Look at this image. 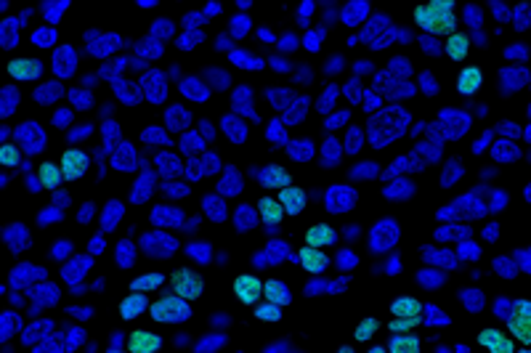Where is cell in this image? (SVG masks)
<instances>
[{
	"label": "cell",
	"instance_id": "obj_1",
	"mask_svg": "<svg viewBox=\"0 0 531 353\" xmlns=\"http://www.w3.org/2000/svg\"><path fill=\"white\" fill-rule=\"evenodd\" d=\"M415 21L423 30L433 32V35H454L457 27V14H454L452 0H433L428 6H417L415 9Z\"/></svg>",
	"mask_w": 531,
	"mask_h": 353
},
{
	"label": "cell",
	"instance_id": "obj_2",
	"mask_svg": "<svg viewBox=\"0 0 531 353\" xmlns=\"http://www.w3.org/2000/svg\"><path fill=\"white\" fill-rule=\"evenodd\" d=\"M149 316L160 324L186 322L192 316V305H189V300L178 297V295H165V297H160V300L149 305Z\"/></svg>",
	"mask_w": 531,
	"mask_h": 353
},
{
	"label": "cell",
	"instance_id": "obj_3",
	"mask_svg": "<svg viewBox=\"0 0 531 353\" xmlns=\"http://www.w3.org/2000/svg\"><path fill=\"white\" fill-rule=\"evenodd\" d=\"M170 290L184 300H197V297H202L205 282L194 268H175L170 274Z\"/></svg>",
	"mask_w": 531,
	"mask_h": 353
},
{
	"label": "cell",
	"instance_id": "obj_4",
	"mask_svg": "<svg viewBox=\"0 0 531 353\" xmlns=\"http://www.w3.org/2000/svg\"><path fill=\"white\" fill-rule=\"evenodd\" d=\"M510 337L523 345H531V300L521 297L515 300L510 314Z\"/></svg>",
	"mask_w": 531,
	"mask_h": 353
},
{
	"label": "cell",
	"instance_id": "obj_5",
	"mask_svg": "<svg viewBox=\"0 0 531 353\" xmlns=\"http://www.w3.org/2000/svg\"><path fill=\"white\" fill-rule=\"evenodd\" d=\"M232 293L242 305H258L263 297V282L255 274H239L234 279Z\"/></svg>",
	"mask_w": 531,
	"mask_h": 353
},
{
	"label": "cell",
	"instance_id": "obj_6",
	"mask_svg": "<svg viewBox=\"0 0 531 353\" xmlns=\"http://www.w3.org/2000/svg\"><path fill=\"white\" fill-rule=\"evenodd\" d=\"M163 337L149 330H133L128 334V353H160Z\"/></svg>",
	"mask_w": 531,
	"mask_h": 353
},
{
	"label": "cell",
	"instance_id": "obj_7",
	"mask_svg": "<svg viewBox=\"0 0 531 353\" xmlns=\"http://www.w3.org/2000/svg\"><path fill=\"white\" fill-rule=\"evenodd\" d=\"M88 170V154L83 149H67L61 154V173L67 181H78V178L86 176Z\"/></svg>",
	"mask_w": 531,
	"mask_h": 353
},
{
	"label": "cell",
	"instance_id": "obj_8",
	"mask_svg": "<svg viewBox=\"0 0 531 353\" xmlns=\"http://www.w3.org/2000/svg\"><path fill=\"white\" fill-rule=\"evenodd\" d=\"M478 343L489 353H515L512 351V337H507V332L494 330V327H486L478 332Z\"/></svg>",
	"mask_w": 531,
	"mask_h": 353
},
{
	"label": "cell",
	"instance_id": "obj_9",
	"mask_svg": "<svg viewBox=\"0 0 531 353\" xmlns=\"http://www.w3.org/2000/svg\"><path fill=\"white\" fill-rule=\"evenodd\" d=\"M481 88H483V69L475 67V64H468V67L457 75V93L468 98V96H475Z\"/></svg>",
	"mask_w": 531,
	"mask_h": 353
},
{
	"label": "cell",
	"instance_id": "obj_10",
	"mask_svg": "<svg viewBox=\"0 0 531 353\" xmlns=\"http://www.w3.org/2000/svg\"><path fill=\"white\" fill-rule=\"evenodd\" d=\"M9 75L14 80H24V83L38 80L40 75H43V61L32 59V56H27V59H11L9 61Z\"/></svg>",
	"mask_w": 531,
	"mask_h": 353
},
{
	"label": "cell",
	"instance_id": "obj_11",
	"mask_svg": "<svg viewBox=\"0 0 531 353\" xmlns=\"http://www.w3.org/2000/svg\"><path fill=\"white\" fill-rule=\"evenodd\" d=\"M303 239H306V247L321 250V247H332L338 242V231L327 223H314L306 228V236H303Z\"/></svg>",
	"mask_w": 531,
	"mask_h": 353
},
{
	"label": "cell",
	"instance_id": "obj_12",
	"mask_svg": "<svg viewBox=\"0 0 531 353\" xmlns=\"http://www.w3.org/2000/svg\"><path fill=\"white\" fill-rule=\"evenodd\" d=\"M279 202H282V207H284L287 216H298V213L306 210L309 194H306V189H300V186H287L279 191Z\"/></svg>",
	"mask_w": 531,
	"mask_h": 353
},
{
	"label": "cell",
	"instance_id": "obj_13",
	"mask_svg": "<svg viewBox=\"0 0 531 353\" xmlns=\"http://www.w3.org/2000/svg\"><path fill=\"white\" fill-rule=\"evenodd\" d=\"M298 260L303 265V271H309V274H321V271H327L329 265V258L316 247H300Z\"/></svg>",
	"mask_w": 531,
	"mask_h": 353
},
{
	"label": "cell",
	"instance_id": "obj_14",
	"mask_svg": "<svg viewBox=\"0 0 531 353\" xmlns=\"http://www.w3.org/2000/svg\"><path fill=\"white\" fill-rule=\"evenodd\" d=\"M391 314H393V319H420L423 303L412 295H398L391 303Z\"/></svg>",
	"mask_w": 531,
	"mask_h": 353
},
{
	"label": "cell",
	"instance_id": "obj_15",
	"mask_svg": "<svg viewBox=\"0 0 531 353\" xmlns=\"http://www.w3.org/2000/svg\"><path fill=\"white\" fill-rule=\"evenodd\" d=\"M117 311H120L123 319H138L144 311H149V300H146L144 293H130L128 297L120 300V308H117Z\"/></svg>",
	"mask_w": 531,
	"mask_h": 353
},
{
	"label": "cell",
	"instance_id": "obj_16",
	"mask_svg": "<svg viewBox=\"0 0 531 353\" xmlns=\"http://www.w3.org/2000/svg\"><path fill=\"white\" fill-rule=\"evenodd\" d=\"M258 216L266 226H279V221L284 218V207L279 199L263 196V199H258Z\"/></svg>",
	"mask_w": 531,
	"mask_h": 353
},
{
	"label": "cell",
	"instance_id": "obj_17",
	"mask_svg": "<svg viewBox=\"0 0 531 353\" xmlns=\"http://www.w3.org/2000/svg\"><path fill=\"white\" fill-rule=\"evenodd\" d=\"M263 297H266L269 303L279 305V308H284V305L292 300L287 285H284V282H279V279H269V282H263Z\"/></svg>",
	"mask_w": 531,
	"mask_h": 353
},
{
	"label": "cell",
	"instance_id": "obj_18",
	"mask_svg": "<svg viewBox=\"0 0 531 353\" xmlns=\"http://www.w3.org/2000/svg\"><path fill=\"white\" fill-rule=\"evenodd\" d=\"M167 279H165V274H160V271H149V274H138L130 282V290L133 293H155V290H160V287L165 285Z\"/></svg>",
	"mask_w": 531,
	"mask_h": 353
},
{
	"label": "cell",
	"instance_id": "obj_19",
	"mask_svg": "<svg viewBox=\"0 0 531 353\" xmlns=\"http://www.w3.org/2000/svg\"><path fill=\"white\" fill-rule=\"evenodd\" d=\"M468 48H470V40L465 32H454L446 38V56L452 61H463L468 59Z\"/></svg>",
	"mask_w": 531,
	"mask_h": 353
},
{
	"label": "cell",
	"instance_id": "obj_20",
	"mask_svg": "<svg viewBox=\"0 0 531 353\" xmlns=\"http://www.w3.org/2000/svg\"><path fill=\"white\" fill-rule=\"evenodd\" d=\"M38 176H40V184L48 189V191H53V189H58L64 173H61V165H56V162H40Z\"/></svg>",
	"mask_w": 531,
	"mask_h": 353
},
{
	"label": "cell",
	"instance_id": "obj_21",
	"mask_svg": "<svg viewBox=\"0 0 531 353\" xmlns=\"http://www.w3.org/2000/svg\"><path fill=\"white\" fill-rule=\"evenodd\" d=\"M388 353H420V337L417 334H393L388 343Z\"/></svg>",
	"mask_w": 531,
	"mask_h": 353
},
{
	"label": "cell",
	"instance_id": "obj_22",
	"mask_svg": "<svg viewBox=\"0 0 531 353\" xmlns=\"http://www.w3.org/2000/svg\"><path fill=\"white\" fill-rule=\"evenodd\" d=\"M377 330H380V322H377L375 316H367V319H361V322L356 324L354 337H356L359 343H367V340H372V337H375Z\"/></svg>",
	"mask_w": 531,
	"mask_h": 353
},
{
	"label": "cell",
	"instance_id": "obj_23",
	"mask_svg": "<svg viewBox=\"0 0 531 353\" xmlns=\"http://www.w3.org/2000/svg\"><path fill=\"white\" fill-rule=\"evenodd\" d=\"M252 314H255V319H258V322H279V319H282V308H279V305H274V303H269V300H266V303L255 305V311H252Z\"/></svg>",
	"mask_w": 531,
	"mask_h": 353
},
{
	"label": "cell",
	"instance_id": "obj_24",
	"mask_svg": "<svg viewBox=\"0 0 531 353\" xmlns=\"http://www.w3.org/2000/svg\"><path fill=\"white\" fill-rule=\"evenodd\" d=\"M0 162H3L6 167H16L21 162V152L9 141V144L0 147Z\"/></svg>",
	"mask_w": 531,
	"mask_h": 353
},
{
	"label": "cell",
	"instance_id": "obj_25",
	"mask_svg": "<svg viewBox=\"0 0 531 353\" xmlns=\"http://www.w3.org/2000/svg\"><path fill=\"white\" fill-rule=\"evenodd\" d=\"M287 184H290V176L282 167H271L269 173H266V181H263V186H279V189H287Z\"/></svg>",
	"mask_w": 531,
	"mask_h": 353
},
{
	"label": "cell",
	"instance_id": "obj_26",
	"mask_svg": "<svg viewBox=\"0 0 531 353\" xmlns=\"http://www.w3.org/2000/svg\"><path fill=\"white\" fill-rule=\"evenodd\" d=\"M417 324H420V319H391L388 330L393 334H406V332H412Z\"/></svg>",
	"mask_w": 531,
	"mask_h": 353
},
{
	"label": "cell",
	"instance_id": "obj_27",
	"mask_svg": "<svg viewBox=\"0 0 531 353\" xmlns=\"http://www.w3.org/2000/svg\"><path fill=\"white\" fill-rule=\"evenodd\" d=\"M335 353H356V351H354V345H340Z\"/></svg>",
	"mask_w": 531,
	"mask_h": 353
},
{
	"label": "cell",
	"instance_id": "obj_28",
	"mask_svg": "<svg viewBox=\"0 0 531 353\" xmlns=\"http://www.w3.org/2000/svg\"><path fill=\"white\" fill-rule=\"evenodd\" d=\"M367 353H388V348H383V345H375V348H369Z\"/></svg>",
	"mask_w": 531,
	"mask_h": 353
},
{
	"label": "cell",
	"instance_id": "obj_29",
	"mask_svg": "<svg viewBox=\"0 0 531 353\" xmlns=\"http://www.w3.org/2000/svg\"><path fill=\"white\" fill-rule=\"evenodd\" d=\"M515 353H531V348H523V351H515Z\"/></svg>",
	"mask_w": 531,
	"mask_h": 353
},
{
	"label": "cell",
	"instance_id": "obj_30",
	"mask_svg": "<svg viewBox=\"0 0 531 353\" xmlns=\"http://www.w3.org/2000/svg\"><path fill=\"white\" fill-rule=\"evenodd\" d=\"M106 353H123V351H106Z\"/></svg>",
	"mask_w": 531,
	"mask_h": 353
}]
</instances>
